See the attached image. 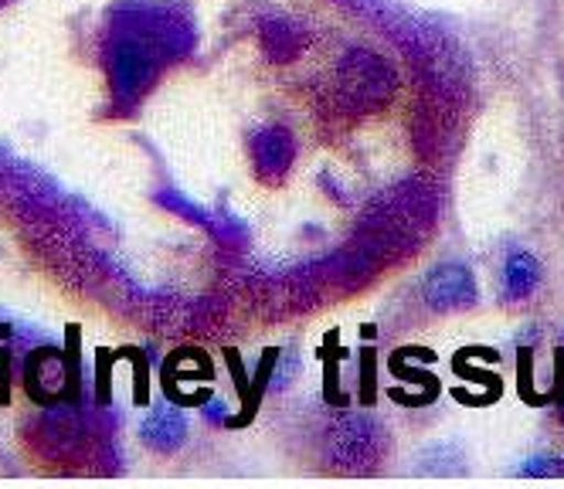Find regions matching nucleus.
<instances>
[{"label":"nucleus","instance_id":"obj_3","mask_svg":"<svg viewBox=\"0 0 564 489\" xmlns=\"http://www.w3.org/2000/svg\"><path fill=\"white\" fill-rule=\"evenodd\" d=\"M422 296L432 309L449 313V309H466L476 303V282L473 272L459 262H442L435 265L425 282H422Z\"/></svg>","mask_w":564,"mask_h":489},{"label":"nucleus","instance_id":"obj_8","mask_svg":"<svg viewBox=\"0 0 564 489\" xmlns=\"http://www.w3.org/2000/svg\"><path fill=\"white\" fill-rule=\"evenodd\" d=\"M561 472H564V466L557 456H538L523 466V476H561Z\"/></svg>","mask_w":564,"mask_h":489},{"label":"nucleus","instance_id":"obj_6","mask_svg":"<svg viewBox=\"0 0 564 489\" xmlns=\"http://www.w3.org/2000/svg\"><path fill=\"white\" fill-rule=\"evenodd\" d=\"M143 438H147V445L156 448V453H174V448H181L187 438V419L181 412H174V408H160V412H153L143 422Z\"/></svg>","mask_w":564,"mask_h":489},{"label":"nucleus","instance_id":"obj_2","mask_svg":"<svg viewBox=\"0 0 564 489\" xmlns=\"http://www.w3.org/2000/svg\"><path fill=\"white\" fill-rule=\"evenodd\" d=\"M378 445H381V432L368 415H350L340 419L330 435H327V453L334 463L357 469V466H368L378 456Z\"/></svg>","mask_w":564,"mask_h":489},{"label":"nucleus","instance_id":"obj_1","mask_svg":"<svg viewBox=\"0 0 564 489\" xmlns=\"http://www.w3.org/2000/svg\"><path fill=\"white\" fill-rule=\"evenodd\" d=\"M394 68L368 48H350L337 65V89L340 99L357 112H375L391 102L394 96Z\"/></svg>","mask_w":564,"mask_h":489},{"label":"nucleus","instance_id":"obj_4","mask_svg":"<svg viewBox=\"0 0 564 489\" xmlns=\"http://www.w3.org/2000/svg\"><path fill=\"white\" fill-rule=\"evenodd\" d=\"M252 156H256V167L265 177H282L293 167V156H296V143L293 133L279 122H269V127L256 130L252 137Z\"/></svg>","mask_w":564,"mask_h":489},{"label":"nucleus","instance_id":"obj_7","mask_svg":"<svg viewBox=\"0 0 564 489\" xmlns=\"http://www.w3.org/2000/svg\"><path fill=\"white\" fill-rule=\"evenodd\" d=\"M541 282V265L531 252H513L507 259V269H503V285H507V296L510 300H523L538 290Z\"/></svg>","mask_w":564,"mask_h":489},{"label":"nucleus","instance_id":"obj_5","mask_svg":"<svg viewBox=\"0 0 564 489\" xmlns=\"http://www.w3.org/2000/svg\"><path fill=\"white\" fill-rule=\"evenodd\" d=\"M109 68H112L116 89L123 93V96L140 93V89L147 86V82H150V75H153V62H150V55H147L140 45H133V41H123V45H119V48L112 52Z\"/></svg>","mask_w":564,"mask_h":489}]
</instances>
